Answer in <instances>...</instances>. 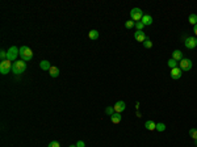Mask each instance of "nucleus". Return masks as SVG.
Instances as JSON below:
<instances>
[{
    "instance_id": "1",
    "label": "nucleus",
    "mask_w": 197,
    "mask_h": 147,
    "mask_svg": "<svg viewBox=\"0 0 197 147\" xmlns=\"http://www.w3.org/2000/svg\"><path fill=\"white\" fill-rule=\"evenodd\" d=\"M25 70H26V62H24V60H21V59L13 62V65H12V72H13L14 75H20V74H23Z\"/></svg>"
},
{
    "instance_id": "2",
    "label": "nucleus",
    "mask_w": 197,
    "mask_h": 147,
    "mask_svg": "<svg viewBox=\"0 0 197 147\" xmlns=\"http://www.w3.org/2000/svg\"><path fill=\"white\" fill-rule=\"evenodd\" d=\"M20 58L24 62L32 60V58H33V51H32V49L28 47V46H21L20 47Z\"/></svg>"
},
{
    "instance_id": "3",
    "label": "nucleus",
    "mask_w": 197,
    "mask_h": 147,
    "mask_svg": "<svg viewBox=\"0 0 197 147\" xmlns=\"http://www.w3.org/2000/svg\"><path fill=\"white\" fill-rule=\"evenodd\" d=\"M19 55H20V49H17L16 46H11L8 49V53H7V59L11 60V62H16Z\"/></svg>"
},
{
    "instance_id": "4",
    "label": "nucleus",
    "mask_w": 197,
    "mask_h": 147,
    "mask_svg": "<svg viewBox=\"0 0 197 147\" xmlns=\"http://www.w3.org/2000/svg\"><path fill=\"white\" fill-rule=\"evenodd\" d=\"M12 65H13V63L8 59L1 60V62H0V74H1V75H7L9 71H12Z\"/></svg>"
},
{
    "instance_id": "5",
    "label": "nucleus",
    "mask_w": 197,
    "mask_h": 147,
    "mask_svg": "<svg viewBox=\"0 0 197 147\" xmlns=\"http://www.w3.org/2000/svg\"><path fill=\"white\" fill-rule=\"evenodd\" d=\"M143 11L141 8H133L130 11V17H131V20L134 21V23H138V21L142 20V17H143Z\"/></svg>"
},
{
    "instance_id": "6",
    "label": "nucleus",
    "mask_w": 197,
    "mask_h": 147,
    "mask_svg": "<svg viewBox=\"0 0 197 147\" xmlns=\"http://www.w3.org/2000/svg\"><path fill=\"white\" fill-rule=\"evenodd\" d=\"M184 45H185L187 49L193 50V49L197 47V38L196 37H187L185 41H184Z\"/></svg>"
},
{
    "instance_id": "7",
    "label": "nucleus",
    "mask_w": 197,
    "mask_h": 147,
    "mask_svg": "<svg viewBox=\"0 0 197 147\" xmlns=\"http://www.w3.org/2000/svg\"><path fill=\"white\" fill-rule=\"evenodd\" d=\"M180 68L183 71H189L192 68V60L188 59V58H183V59L180 60Z\"/></svg>"
},
{
    "instance_id": "8",
    "label": "nucleus",
    "mask_w": 197,
    "mask_h": 147,
    "mask_svg": "<svg viewBox=\"0 0 197 147\" xmlns=\"http://www.w3.org/2000/svg\"><path fill=\"white\" fill-rule=\"evenodd\" d=\"M181 75H183V70L180 67H176V68H172L171 70V78L174 80H177L181 78Z\"/></svg>"
},
{
    "instance_id": "9",
    "label": "nucleus",
    "mask_w": 197,
    "mask_h": 147,
    "mask_svg": "<svg viewBox=\"0 0 197 147\" xmlns=\"http://www.w3.org/2000/svg\"><path fill=\"white\" fill-rule=\"evenodd\" d=\"M134 38H135V41H138V42H145V41L147 40V36L145 34V32L137 30L134 33Z\"/></svg>"
},
{
    "instance_id": "10",
    "label": "nucleus",
    "mask_w": 197,
    "mask_h": 147,
    "mask_svg": "<svg viewBox=\"0 0 197 147\" xmlns=\"http://www.w3.org/2000/svg\"><path fill=\"white\" fill-rule=\"evenodd\" d=\"M113 108H114V112H116V113H122L124 110L126 109V104L124 101H117L114 104Z\"/></svg>"
},
{
    "instance_id": "11",
    "label": "nucleus",
    "mask_w": 197,
    "mask_h": 147,
    "mask_svg": "<svg viewBox=\"0 0 197 147\" xmlns=\"http://www.w3.org/2000/svg\"><path fill=\"white\" fill-rule=\"evenodd\" d=\"M152 21H154V19H152L151 14H143L142 20H141V23L143 24V25H151Z\"/></svg>"
},
{
    "instance_id": "12",
    "label": "nucleus",
    "mask_w": 197,
    "mask_h": 147,
    "mask_svg": "<svg viewBox=\"0 0 197 147\" xmlns=\"http://www.w3.org/2000/svg\"><path fill=\"white\" fill-rule=\"evenodd\" d=\"M49 74H50V76L51 78H58L60 74V70L58 67H55V66H51V68L49 70Z\"/></svg>"
},
{
    "instance_id": "13",
    "label": "nucleus",
    "mask_w": 197,
    "mask_h": 147,
    "mask_svg": "<svg viewBox=\"0 0 197 147\" xmlns=\"http://www.w3.org/2000/svg\"><path fill=\"white\" fill-rule=\"evenodd\" d=\"M121 120H122V116H121V113H116V112H114V113L111 116V121L113 122V124H120Z\"/></svg>"
},
{
    "instance_id": "14",
    "label": "nucleus",
    "mask_w": 197,
    "mask_h": 147,
    "mask_svg": "<svg viewBox=\"0 0 197 147\" xmlns=\"http://www.w3.org/2000/svg\"><path fill=\"white\" fill-rule=\"evenodd\" d=\"M172 59H175L176 62H180V60L183 59V53L180 50H175L174 53H172Z\"/></svg>"
},
{
    "instance_id": "15",
    "label": "nucleus",
    "mask_w": 197,
    "mask_h": 147,
    "mask_svg": "<svg viewBox=\"0 0 197 147\" xmlns=\"http://www.w3.org/2000/svg\"><path fill=\"white\" fill-rule=\"evenodd\" d=\"M145 127L147 129V130L152 131V130H155V129H157V124H155L154 121H151V120H149V121H146Z\"/></svg>"
},
{
    "instance_id": "16",
    "label": "nucleus",
    "mask_w": 197,
    "mask_h": 147,
    "mask_svg": "<svg viewBox=\"0 0 197 147\" xmlns=\"http://www.w3.org/2000/svg\"><path fill=\"white\" fill-rule=\"evenodd\" d=\"M40 68L42 71H49L50 68H51L50 62H49V60H42V62H40Z\"/></svg>"
},
{
    "instance_id": "17",
    "label": "nucleus",
    "mask_w": 197,
    "mask_h": 147,
    "mask_svg": "<svg viewBox=\"0 0 197 147\" xmlns=\"http://www.w3.org/2000/svg\"><path fill=\"white\" fill-rule=\"evenodd\" d=\"M88 37L91 38V40H97L99 38V32L97 30H95V29H92V30H89V33H88Z\"/></svg>"
},
{
    "instance_id": "18",
    "label": "nucleus",
    "mask_w": 197,
    "mask_h": 147,
    "mask_svg": "<svg viewBox=\"0 0 197 147\" xmlns=\"http://www.w3.org/2000/svg\"><path fill=\"white\" fill-rule=\"evenodd\" d=\"M188 20H189V23H191L192 24V25H196V24H197V14L196 13H192V14H189V19H188Z\"/></svg>"
},
{
    "instance_id": "19",
    "label": "nucleus",
    "mask_w": 197,
    "mask_h": 147,
    "mask_svg": "<svg viewBox=\"0 0 197 147\" xmlns=\"http://www.w3.org/2000/svg\"><path fill=\"white\" fill-rule=\"evenodd\" d=\"M134 25H135V23H134L133 20H129V21H126V23H125V28H126V29L134 28Z\"/></svg>"
},
{
    "instance_id": "20",
    "label": "nucleus",
    "mask_w": 197,
    "mask_h": 147,
    "mask_svg": "<svg viewBox=\"0 0 197 147\" xmlns=\"http://www.w3.org/2000/svg\"><path fill=\"white\" fill-rule=\"evenodd\" d=\"M155 130H158V131H164V130H166V125L162 124V122H159V124H157V129H155Z\"/></svg>"
},
{
    "instance_id": "21",
    "label": "nucleus",
    "mask_w": 197,
    "mask_h": 147,
    "mask_svg": "<svg viewBox=\"0 0 197 147\" xmlns=\"http://www.w3.org/2000/svg\"><path fill=\"white\" fill-rule=\"evenodd\" d=\"M168 67H171V70H172V68H176L177 67V62L171 58V59L168 60Z\"/></svg>"
},
{
    "instance_id": "22",
    "label": "nucleus",
    "mask_w": 197,
    "mask_h": 147,
    "mask_svg": "<svg viewBox=\"0 0 197 147\" xmlns=\"http://www.w3.org/2000/svg\"><path fill=\"white\" fill-rule=\"evenodd\" d=\"M189 135H191L192 138L196 141V139H197V129H191V130H189Z\"/></svg>"
},
{
    "instance_id": "23",
    "label": "nucleus",
    "mask_w": 197,
    "mask_h": 147,
    "mask_svg": "<svg viewBox=\"0 0 197 147\" xmlns=\"http://www.w3.org/2000/svg\"><path fill=\"white\" fill-rule=\"evenodd\" d=\"M143 46H145L146 49H151V47H152V42L149 40V38H147V40H146L145 42H143Z\"/></svg>"
},
{
    "instance_id": "24",
    "label": "nucleus",
    "mask_w": 197,
    "mask_h": 147,
    "mask_svg": "<svg viewBox=\"0 0 197 147\" xmlns=\"http://www.w3.org/2000/svg\"><path fill=\"white\" fill-rule=\"evenodd\" d=\"M47 147H60V144H59V142H57V141H51L49 143Z\"/></svg>"
},
{
    "instance_id": "25",
    "label": "nucleus",
    "mask_w": 197,
    "mask_h": 147,
    "mask_svg": "<svg viewBox=\"0 0 197 147\" xmlns=\"http://www.w3.org/2000/svg\"><path fill=\"white\" fill-rule=\"evenodd\" d=\"M105 113H106V114H109V116H112V114L114 113V108L108 106V108H106V109H105Z\"/></svg>"
},
{
    "instance_id": "26",
    "label": "nucleus",
    "mask_w": 197,
    "mask_h": 147,
    "mask_svg": "<svg viewBox=\"0 0 197 147\" xmlns=\"http://www.w3.org/2000/svg\"><path fill=\"white\" fill-rule=\"evenodd\" d=\"M135 28H137V30H142V29H143V26H145V25H143V24L142 23H141V21H138V23H135Z\"/></svg>"
},
{
    "instance_id": "27",
    "label": "nucleus",
    "mask_w": 197,
    "mask_h": 147,
    "mask_svg": "<svg viewBox=\"0 0 197 147\" xmlns=\"http://www.w3.org/2000/svg\"><path fill=\"white\" fill-rule=\"evenodd\" d=\"M0 58H1V60H5L7 59V51H4V50L0 51Z\"/></svg>"
},
{
    "instance_id": "28",
    "label": "nucleus",
    "mask_w": 197,
    "mask_h": 147,
    "mask_svg": "<svg viewBox=\"0 0 197 147\" xmlns=\"http://www.w3.org/2000/svg\"><path fill=\"white\" fill-rule=\"evenodd\" d=\"M76 147H86V143H84L83 141H79L76 143Z\"/></svg>"
},
{
    "instance_id": "29",
    "label": "nucleus",
    "mask_w": 197,
    "mask_h": 147,
    "mask_svg": "<svg viewBox=\"0 0 197 147\" xmlns=\"http://www.w3.org/2000/svg\"><path fill=\"white\" fill-rule=\"evenodd\" d=\"M193 32H194V34H196V36H197V24L193 26Z\"/></svg>"
},
{
    "instance_id": "30",
    "label": "nucleus",
    "mask_w": 197,
    "mask_h": 147,
    "mask_svg": "<svg viewBox=\"0 0 197 147\" xmlns=\"http://www.w3.org/2000/svg\"><path fill=\"white\" fill-rule=\"evenodd\" d=\"M69 147H76V144H70Z\"/></svg>"
},
{
    "instance_id": "31",
    "label": "nucleus",
    "mask_w": 197,
    "mask_h": 147,
    "mask_svg": "<svg viewBox=\"0 0 197 147\" xmlns=\"http://www.w3.org/2000/svg\"><path fill=\"white\" fill-rule=\"evenodd\" d=\"M194 144H196V147H197V139H196V141H194Z\"/></svg>"
}]
</instances>
